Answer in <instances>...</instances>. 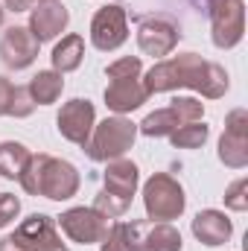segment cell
<instances>
[{
	"label": "cell",
	"instance_id": "cell-5",
	"mask_svg": "<svg viewBox=\"0 0 248 251\" xmlns=\"http://www.w3.org/2000/svg\"><path fill=\"white\" fill-rule=\"evenodd\" d=\"M143 207L152 222H173L184 213V187L170 173H152L143 184Z\"/></svg>",
	"mask_w": 248,
	"mask_h": 251
},
{
	"label": "cell",
	"instance_id": "cell-3",
	"mask_svg": "<svg viewBox=\"0 0 248 251\" xmlns=\"http://www.w3.org/2000/svg\"><path fill=\"white\" fill-rule=\"evenodd\" d=\"M137 184H140V170H137L134 161H128V158L108 161L105 173H102V190L97 193L91 207L99 210L105 219H117L131 207Z\"/></svg>",
	"mask_w": 248,
	"mask_h": 251
},
{
	"label": "cell",
	"instance_id": "cell-14",
	"mask_svg": "<svg viewBox=\"0 0 248 251\" xmlns=\"http://www.w3.org/2000/svg\"><path fill=\"white\" fill-rule=\"evenodd\" d=\"M94 126H97V108H94L91 100H82V97L64 102L62 111H59V117H56L59 134H62L64 140L76 143V146H85V143H88Z\"/></svg>",
	"mask_w": 248,
	"mask_h": 251
},
{
	"label": "cell",
	"instance_id": "cell-4",
	"mask_svg": "<svg viewBox=\"0 0 248 251\" xmlns=\"http://www.w3.org/2000/svg\"><path fill=\"white\" fill-rule=\"evenodd\" d=\"M134 140H137V123H131L123 114H114V117H105L102 123L94 126V131H91V137L82 149L88 152L91 161L108 164V161L123 158L134 146Z\"/></svg>",
	"mask_w": 248,
	"mask_h": 251
},
{
	"label": "cell",
	"instance_id": "cell-11",
	"mask_svg": "<svg viewBox=\"0 0 248 251\" xmlns=\"http://www.w3.org/2000/svg\"><path fill=\"white\" fill-rule=\"evenodd\" d=\"M56 225L64 231V237L70 243H79V246H99V240L105 237L108 231V219L94 210V207H67L62 216L56 219Z\"/></svg>",
	"mask_w": 248,
	"mask_h": 251
},
{
	"label": "cell",
	"instance_id": "cell-27",
	"mask_svg": "<svg viewBox=\"0 0 248 251\" xmlns=\"http://www.w3.org/2000/svg\"><path fill=\"white\" fill-rule=\"evenodd\" d=\"M99 251H125L123 243V222H111L105 237L99 240Z\"/></svg>",
	"mask_w": 248,
	"mask_h": 251
},
{
	"label": "cell",
	"instance_id": "cell-13",
	"mask_svg": "<svg viewBox=\"0 0 248 251\" xmlns=\"http://www.w3.org/2000/svg\"><path fill=\"white\" fill-rule=\"evenodd\" d=\"M219 161L231 170L248 167V111L234 108L225 117V131L219 137Z\"/></svg>",
	"mask_w": 248,
	"mask_h": 251
},
{
	"label": "cell",
	"instance_id": "cell-21",
	"mask_svg": "<svg viewBox=\"0 0 248 251\" xmlns=\"http://www.w3.org/2000/svg\"><path fill=\"white\" fill-rule=\"evenodd\" d=\"M29 158H32V152H29L24 143H18V140H3V143H0V176L9 178V181L21 178V173L26 170Z\"/></svg>",
	"mask_w": 248,
	"mask_h": 251
},
{
	"label": "cell",
	"instance_id": "cell-19",
	"mask_svg": "<svg viewBox=\"0 0 248 251\" xmlns=\"http://www.w3.org/2000/svg\"><path fill=\"white\" fill-rule=\"evenodd\" d=\"M85 59V38L82 35H76V32H70V35H62V41L53 47V56H50V62H53V70L56 73H73V70H79V64Z\"/></svg>",
	"mask_w": 248,
	"mask_h": 251
},
{
	"label": "cell",
	"instance_id": "cell-18",
	"mask_svg": "<svg viewBox=\"0 0 248 251\" xmlns=\"http://www.w3.org/2000/svg\"><path fill=\"white\" fill-rule=\"evenodd\" d=\"M149 100L140 76L137 79H108V88H105V105L114 111V114H131L137 111L143 102Z\"/></svg>",
	"mask_w": 248,
	"mask_h": 251
},
{
	"label": "cell",
	"instance_id": "cell-9",
	"mask_svg": "<svg viewBox=\"0 0 248 251\" xmlns=\"http://www.w3.org/2000/svg\"><path fill=\"white\" fill-rule=\"evenodd\" d=\"M9 240H12L21 251H70L67 243L62 240V234H59L56 219L47 216V213H32V216H26V219L15 228V234H12Z\"/></svg>",
	"mask_w": 248,
	"mask_h": 251
},
{
	"label": "cell",
	"instance_id": "cell-8",
	"mask_svg": "<svg viewBox=\"0 0 248 251\" xmlns=\"http://www.w3.org/2000/svg\"><path fill=\"white\" fill-rule=\"evenodd\" d=\"M210 38L219 50H231L246 35V6L243 0H207Z\"/></svg>",
	"mask_w": 248,
	"mask_h": 251
},
{
	"label": "cell",
	"instance_id": "cell-17",
	"mask_svg": "<svg viewBox=\"0 0 248 251\" xmlns=\"http://www.w3.org/2000/svg\"><path fill=\"white\" fill-rule=\"evenodd\" d=\"M190 228H193V237H196L198 243H204L207 249L225 246V243L231 240V234H234V222H231L222 210H213V207L198 210V213L193 216Z\"/></svg>",
	"mask_w": 248,
	"mask_h": 251
},
{
	"label": "cell",
	"instance_id": "cell-25",
	"mask_svg": "<svg viewBox=\"0 0 248 251\" xmlns=\"http://www.w3.org/2000/svg\"><path fill=\"white\" fill-rule=\"evenodd\" d=\"M32 108H35V102H32V97H29V91H26V85H15V100H12V108H9V117H29L32 114Z\"/></svg>",
	"mask_w": 248,
	"mask_h": 251
},
{
	"label": "cell",
	"instance_id": "cell-29",
	"mask_svg": "<svg viewBox=\"0 0 248 251\" xmlns=\"http://www.w3.org/2000/svg\"><path fill=\"white\" fill-rule=\"evenodd\" d=\"M35 3H44V0H3V9H9V12H29Z\"/></svg>",
	"mask_w": 248,
	"mask_h": 251
},
{
	"label": "cell",
	"instance_id": "cell-7",
	"mask_svg": "<svg viewBox=\"0 0 248 251\" xmlns=\"http://www.w3.org/2000/svg\"><path fill=\"white\" fill-rule=\"evenodd\" d=\"M204 120V102L196 97H175L167 108H158L137 123V131L146 137H170L178 126Z\"/></svg>",
	"mask_w": 248,
	"mask_h": 251
},
{
	"label": "cell",
	"instance_id": "cell-2",
	"mask_svg": "<svg viewBox=\"0 0 248 251\" xmlns=\"http://www.w3.org/2000/svg\"><path fill=\"white\" fill-rule=\"evenodd\" d=\"M21 187L29 196H44L53 201H67L79 193V170L64 161V158H53V155H32L26 170L21 173Z\"/></svg>",
	"mask_w": 248,
	"mask_h": 251
},
{
	"label": "cell",
	"instance_id": "cell-28",
	"mask_svg": "<svg viewBox=\"0 0 248 251\" xmlns=\"http://www.w3.org/2000/svg\"><path fill=\"white\" fill-rule=\"evenodd\" d=\"M12 100H15V85H12L6 76H0V117H6V114H9Z\"/></svg>",
	"mask_w": 248,
	"mask_h": 251
},
{
	"label": "cell",
	"instance_id": "cell-31",
	"mask_svg": "<svg viewBox=\"0 0 248 251\" xmlns=\"http://www.w3.org/2000/svg\"><path fill=\"white\" fill-rule=\"evenodd\" d=\"M3 15H6V9H3V6H0V26H3Z\"/></svg>",
	"mask_w": 248,
	"mask_h": 251
},
{
	"label": "cell",
	"instance_id": "cell-30",
	"mask_svg": "<svg viewBox=\"0 0 248 251\" xmlns=\"http://www.w3.org/2000/svg\"><path fill=\"white\" fill-rule=\"evenodd\" d=\"M0 251H21V249H18L9 237H3V240H0Z\"/></svg>",
	"mask_w": 248,
	"mask_h": 251
},
{
	"label": "cell",
	"instance_id": "cell-12",
	"mask_svg": "<svg viewBox=\"0 0 248 251\" xmlns=\"http://www.w3.org/2000/svg\"><path fill=\"white\" fill-rule=\"evenodd\" d=\"M181 41V29L175 21L164 18V15H152L146 21H140L137 26V47L140 53L152 56V59H167Z\"/></svg>",
	"mask_w": 248,
	"mask_h": 251
},
{
	"label": "cell",
	"instance_id": "cell-10",
	"mask_svg": "<svg viewBox=\"0 0 248 251\" xmlns=\"http://www.w3.org/2000/svg\"><path fill=\"white\" fill-rule=\"evenodd\" d=\"M128 41V15L120 3L99 6L91 18V44L102 53H114Z\"/></svg>",
	"mask_w": 248,
	"mask_h": 251
},
{
	"label": "cell",
	"instance_id": "cell-20",
	"mask_svg": "<svg viewBox=\"0 0 248 251\" xmlns=\"http://www.w3.org/2000/svg\"><path fill=\"white\" fill-rule=\"evenodd\" d=\"M26 91H29V97H32L35 105H53L62 97L64 79H62V73H56V70H38L29 79Z\"/></svg>",
	"mask_w": 248,
	"mask_h": 251
},
{
	"label": "cell",
	"instance_id": "cell-23",
	"mask_svg": "<svg viewBox=\"0 0 248 251\" xmlns=\"http://www.w3.org/2000/svg\"><path fill=\"white\" fill-rule=\"evenodd\" d=\"M105 76L108 79H137L143 76V62L137 56H125V59H117L105 67Z\"/></svg>",
	"mask_w": 248,
	"mask_h": 251
},
{
	"label": "cell",
	"instance_id": "cell-16",
	"mask_svg": "<svg viewBox=\"0 0 248 251\" xmlns=\"http://www.w3.org/2000/svg\"><path fill=\"white\" fill-rule=\"evenodd\" d=\"M38 41L26 26H9L0 38V62L9 70H26L38 59Z\"/></svg>",
	"mask_w": 248,
	"mask_h": 251
},
{
	"label": "cell",
	"instance_id": "cell-26",
	"mask_svg": "<svg viewBox=\"0 0 248 251\" xmlns=\"http://www.w3.org/2000/svg\"><path fill=\"white\" fill-rule=\"evenodd\" d=\"M21 213V199L12 196V193H0V228L12 225Z\"/></svg>",
	"mask_w": 248,
	"mask_h": 251
},
{
	"label": "cell",
	"instance_id": "cell-6",
	"mask_svg": "<svg viewBox=\"0 0 248 251\" xmlns=\"http://www.w3.org/2000/svg\"><path fill=\"white\" fill-rule=\"evenodd\" d=\"M125 251H181L184 240L173 222H152V219H131L123 222Z\"/></svg>",
	"mask_w": 248,
	"mask_h": 251
},
{
	"label": "cell",
	"instance_id": "cell-24",
	"mask_svg": "<svg viewBox=\"0 0 248 251\" xmlns=\"http://www.w3.org/2000/svg\"><path fill=\"white\" fill-rule=\"evenodd\" d=\"M225 207L237 210V213L248 210V178H237L231 187L225 190Z\"/></svg>",
	"mask_w": 248,
	"mask_h": 251
},
{
	"label": "cell",
	"instance_id": "cell-15",
	"mask_svg": "<svg viewBox=\"0 0 248 251\" xmlns=\"http://www.w3.org/2000/svg\"><path fill=\"white\" fill-rule=\"evenodd\" d=\"M67 24H70V12L64 9L62 0H44V3H35L29 9L26 29L35 35L38 44H44V41L59 38L64 29H67Z\"/></svg>",
	"mask_w": 248,
	"mask_h": 251
},
{
	"label": "cell",
	"instance_id": "cell-1",
	"mask_svg": "<svg viewBox=\"0 0 248 251\" xmlns=\"http://www.w3.org/2000/svg\"><path fill=\"white\" fill-rule=\"evenodd\" d=\"M146 94H170L178 88L198 91L204 100H222L231 88V79L225 67L216 62L201 59L198 53H178L155 62L143 76H140Z\"/></svg>",
	"mask_w": 248,
	"mask_h": 251
},
{
	"label": "cell",
	"instance_id": "cell-22",
	"mask_svg": "<svg viewBox=\"0 0 248 251\" xmlns=\"http://www.w3.org/2000/svg\"><path fill=\"white\" fill-rule=\"evenodd\" d=\"M207 137H210V126L204 123V120H196V123L178 126V128L170 134V143H173L175 149H198V146L207 143Z\"/></svg>",
	"mask_w": 248,
	"mask_h": 251
}]
</instances>
